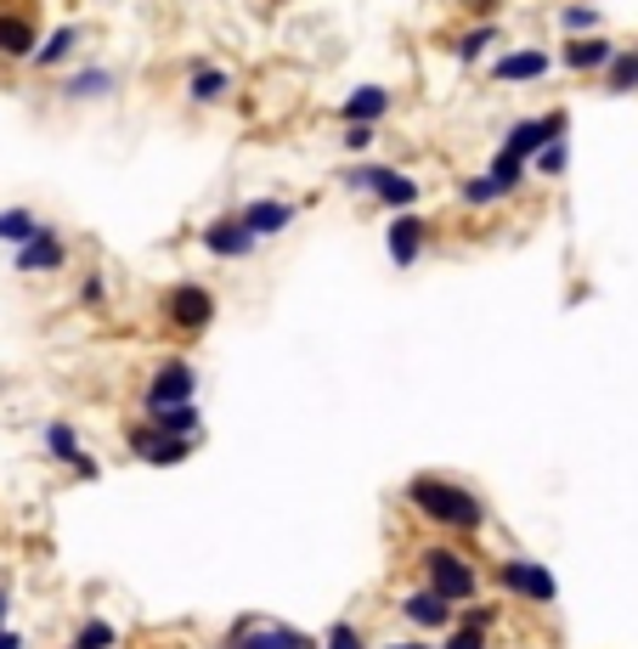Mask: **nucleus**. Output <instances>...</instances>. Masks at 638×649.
Wrapping results in <instances>:
<instances>
[{"label":"nucleus","mask_w":638,"mask_h":649,"mask_svg":"<svg viewBox=\"0 0 638 649\" xmlns=\"http://www.w3.org/2000/svg\"><path fill=\"white\" fill-rule=\"evenodd\" d=\"M237 221H243V232H249V237L260 243V237H272V232L294 226V204H283V198H260V204L237 210Z\"/></svg>","instance_id":"14"},{"label":"nucleus","mask_w":638,"mask_h":649,"mask_svg":"<svg viewBox=\"0 0 638 649\" xmlns=\"http://www.w3.org/2000/svg\"><path fill=\"white\" fill-rule=\"evenodd\" d=\"M418 565H424V587L429 593H440L447 605L458 610V605H469V598L480 593V571H475V560H464L458 547H424L418 554Z\"/></svg>","instance_id":"2"},{"label":"nucleus","mask_w":638,"mask_h":649,"mask_svg":"<svg viewBox=\"0 0 638 649\" xmlns=\"http://www.w3.org/2000/svg\"><path fill=\"white\" fill-rule=\"evenodd\" d=\"M407 503H413L429 525H440V531H458V536H480V531H486V503H480L469 486H458V480L413 475V480H407Z\"/></svg>","instance_id":"1"},{"label":"nucleus","mask_w":638,"mask_h":649,"mask_svg":"<svg viewBox=\"0 0 638 649\" xmlns=\"http://www.w3.org/2000/svg\"><path fill=\"white\" fill-rule=\"evenodd\" d=\"M7 616H12V587H0V627H7Z\"/></svg>","instance_id":"37"},{"label":"nucleus","mask_w":638,"mask_h":649,"mask_svg":"<svg viewBox=\"0 0 638 649\" xmlns=\"http://www.w3.org/2000/svg\"><path fill=\"white\" fill-rule=\"evenodd\" d=\"M187 402H199V368H192L187 357L159 362L153 379H147V390H141V407L164 413V407H187Z\"/></svg>","instance_id":"4"},{"label":"nucleus","mask_w":638,"mask_h":649,"mask_svg":"<svg viewBox=\"0 0 638 649\" xmlns=\"http://www.w3.org/2000/svg\"><path fill=\"white\" fill-rule=\"evenodd\" d=\"M0 649H23V632H12V627H0Z\"/></svg>","instance_id":"36"},{"label":"nucleus","mask_w":638,"mask_h":649,"mask_svg":"<svg viewBox=\"0 0 638 649\" xmlns=\"http://www.w3.org/2000/svg\"><path fill=\"white\" fill-rule=\"evenodd\" d=\"M79 34H85V29H79V23H68V29H57L52 40H40V45H34V63H40V68L63 63V57L74 52V45H79Z\"/></svg>","instance_id":"22"},{"label":"nucleus","mask_w":638,"mask_h":649,"mask_svg":"<svg viewBox=\"0 0 638 649\" xmlns=\"http://www.w3.org/2000/svg\"><path fill=\"white\" fill-rule=\"evenodd\" d=\"M498 34H503L498 23H475V29L458 40V57H464V63H475V57H480V52H486V45H492Z\"/></svg>","instance_id":"27"},{"label":"nucleus","mask_w":638,"mask_h":649,"mask_svg":"<svg viewBox=\"0 0 638 649\" xmlns=\"http://www.w3.org/2000/svg\"><path fill=\"white\" fill-rule=\"evenodd\" d=\"M204 248H210L215 260H249V255H255V237L243 232L237 215H221V221L204 226Z\"/></svg>","instance_id":"12"},{"label":"nucleus","mask_w":638,"mask_h":649,"mask_svg":"<svg viewBox=\"0 0 638 649\" xmlns=\"http://www.w3.org/2000/svg\"><path fill=\"white\" fill-rule=\"evenodd\" d=\"M492 582H498L503 593L525 598V605H554V598H560L554 571H549V565H536V560H498Z\"/></svg>","instance_id":"5"},{"label":"nucleus","mask_w":638,"mask_h":649,"mask_svg":"<svg viewBox=\"0 0 638 649\" xmlns=\"http://www.w3.org/2000/svg\"><path fill=\"white\" fill-rule=\"evenodd\" d=\"M345 147H351V153H368V147H373V125H345Z\"/></svg>","instance_id":"34"},{"label":"nucleus","mask_w":638,"mask_h":649,"mask_svg":"<svg viewBox=\"0 0 638 649\" xmlns=\"http://www.w3.org/2000/svg\"><path fill=\"white\" fill-rule=\"evenodd\" d=\"M63 91L74 96V103H85V96H108V91H114V74H108V68H85V74L63 79Z\"/></svg>","instance_id":"25"},{"label":"nucleus","mask_w":638,"mask_h":649,"mask_svg":"<svg viewBox=\"0 0 638 649\" xmlns=\"http://www.w3.org/2000/svg\"><path fill=\"white\" fill-rule=\"evenodd\" d=\"M147 424H153L159 435H176V440H199V429H204V413H199V402H187V407L147 413Z\"/></svg>","instance_id":"18"},{"label":"nucleus","mask_w":638,"mask_h":649,"mask_svg":"<svg viewBox=\"0 0 638 649\" xmlns=\"http://www.w3.org/2000/svg\"><path fill=\"white\" fill-rule=\"evenodd\" d=\"M605 85H610V91H632V85H638V52H627V57H610V74H605Z\"/></svg>","instance_id":"29"},{"label":"nucleus","mask_w":638,"mask_h":649,"mask_svg":"<svg viewBox=\"0 0 638 649\" xmlns=\"http://www.w3.org/2000/svg\"><path fill=\"white\" fill-rule=\"evenodd\" d=\"M164 317H170L181 333H199V328H210V317H215V294H210L204 283H176V288L164 294Z\"/></svg>","instance_id":"7"},{"label":"nucleus","mask_w":638,"mask_h":649,"mask_svg":"<svg viewBox=\"0 0 638 649\" xmlns=\"http://www.w3.org/2000/svg\"><path fill=\"white\" fill-rule=\"evenodd\" d=\"M221 649H317V638L288 621H272V616H237L226 627Z\"/></svg>","instance_id":"3"},{"label":"nucleus","mask_w":638,"mask_h":649,"mask_svg":"<svg viewBox=\"0 0 638 649\" xmlns=\"http://www.w3.org/2000/svg\"><path fill=\"white\" fill-rule=\"evenodd\" d=\"M549 74V52H503L498 63H492V79L498 85H531V79H543Z\"/></svg>","instance_id":"15"},{"label":"nucleus","mask_w":638,"mask_h":649,"mask_svg":"<svg viewBox=\"0 0 638 649\" xmlns=\"http://www.w3.org/2000/svg\"><path fill=\"white\" fill-rule=\"evenodd\" d=\"M322 649H368V638H362L357 621H333V627L322 632Z\"/></svg>","instance_id":"28"},{"label":"nucleus","mask_w":638,"mask_h":649,"mask_svg":"<svg viewBox=\"0 0 638 649\" xmlns=\"http://www.w3.org/2000/svg\"><path fill=\"white\" fill-rule=\"evenodd\" d=\"M610 40H599V34H582V40H571L565 45V68H576V74H599V68H610Z\"/></svg>","instance_id":"17"},{"label":"nucleus","mask_w":638,"mask_h":649,"mask_svg":"<svg viewBox=\"0 0 638 649\" xmlns=\"http://www.w3.org/2000/svg\"><path fill=\"white\" fill-rule=\"evenodd\" d=\"M520 175H525V159H514V153H503V147H498V153H492V170H486V181L498 187V198H503V192H514V187H520Z\"/></svg>","instance_id":"24"},{"label":"nucleus","mask_w":638,"mask_h":649,"mask_svg":"<svg viewBox=\"0 0 638 649\" xmlns=\"http://www.w3.org/2000/svg\"><path fill=\"white\" fill-rule=\"evenodd\" d=\"M560 29H571V40H582L587 29H599V12L594 7H565L560 12Z\"/></svg>","instance_id":"30"},{"label":"nucleus","mask_w":638,"mask_h":649,"mask_svg":"<svg viewBox=\"0 0 638 649\" xmlns=\"http://www.w3.org/2000/svg\"><path fill=\"white\" fill-rule=\"evenodd\" d=\"M486 638H492V632H469V627H447V643H440V649H486Z\"/></svg>","instance_id":"32"},{"label":"nucleus","mask_w":638,"mask_h":649,"mask_svg":"<svg viewBox=\"0 0 638 649\" xmlns=\"http://www.w3.org/2000/svg\"><path fill=\"white\" fill-rule=\"evenodd\" d=\"M565 164H571V153H565V141H549L543 153H536V170L543 175H565Z\"/></svg>","instance_id":"31"},{"label":"nucleus","mask_w":638,"mask_h":649,"mask_svg":"<svg viewBox=\"0 0 638 649\" xmlns=\"http://www.w3.org/2000/svg\"><path fill=\"white\" fill-rule=\"evenodd\" d=\"M464 198H469V204H492V198H498V187L486 181V175H475V181H464Z\"/></svg>","instance_id":"33"},{"label":"nucleus","mask_w":638,"mask_h":649,"mask_svg":"<svg viewBox=\"0 0 638 649\" xmlns=\"http://www.w3.org/2000/svg\"><path fill=\"white\" fill-rule=\"evenodd\" d=\"M12 266H18L23 277H40V272H63V266H68V243H63L57 232H34V237L23 243V255H12Z\"/></svg>","instance_id":"11"},{"label":"nucleus","mask_w":638,"mask_h":649,"mask_svg":"<svg viewBox=\"0 0 638 649\" xmlns=\"http://www.w3.org/2000/svg\"><path fill=\"white\" fill-rule=\"evenodd\" d=\"M79 299H85V306H103V299H108V283L91 272V277H85V288H79Z\"/></svg>","instance_id":"35"},{"label":"nucleus","mask_w":638,"mask_h":649,"mask_svg":"<svg viewBox=\"0 0 638 649\" xmlns=\"http://www.w3.org/2000/svg\"><path fill=\"white\" fill-rule=\"evenodd\" d=\"M384 114H390V91L384 85H357L345 96V108H339V119H345V125H379Z\"/></svg>","instance_id":"16"},{"label":"nucleus","mask_w":638,"mask_h":649,"mask_svg":"<svg viewBox=\"0 0 638 649\" xmlns=\"http://www.w3.org/2000/svg\"><path fill=\"white\" fill-rule=\"evenodd\" d=\"M384 649H429V643H418V638H407V643H384Z\"/></svg>","instance_id":"38"},{"label":"nucleus","mask_w":638,"mask_h":649,"mask_svg":"<svg viewBox=\"0 0 638 649\" xmlns=\"http://www.w3.org/2000/svg\"><path fill=\"white\" fill-rule=\"evenodd\" d=\"M68 649H119V632H114V621H103V616H85L79 627H74V643Z\"/></svg>","instance_id":"21"},{"label":"nucleus","mask_w":638,"mask_h":649,"mask_svg":"<svg viewBox=\"0 0 638 649\" xmlns=\"http://www.w3.org/2000/svg\"><path fill=\"white\" fill-rule=\"evenodd\" d=\"M125 446H130V453H136L141 464H159V469H170V464H181V458H187L199 440H176V435H159L153 424H130V429H125Z\"/></svg>","instance_id":"8"},{"label":"nucleus","mask_w":638,"mask_h":649,"mask_svg":"<svg viewBox=\"0 0 638 649\" xmlns=\"http://www.w3.org/2000/svg\"><path fill=\"white\" fill-rule=\"evenodd\" d=\"M34 45H40V34H34V23L23 12H0V52L7 57H34Z\"/></svg>","instance_id":"19"},{"label":"nucleus","mask_w":638,"mask_h":649,"mask_svg":"<svg viewBox=\"0 0 638 649\" xmlns=\"http://www.w3.org/2000/svg\"><path fill=\"white\" fill-rule=\"evenodd\" d=\"M396 616H402V621H413L418 632H447L458 610H453V605H447V598H440V593H429V587H413V593H402Z\"/></svg>","instance_id":"9"},{"label":"nucleus","mask_w":638,"mask_h":649,"mask_svg":"<svg viewBox=\"0 0 638 649\" xmlns=\"http://www.w3.org/2000/svg\"><path fill=\"white\" fill-rule=\"evenodd\" d=\"M40 226H34V215L29 210H0V243H29Z\"/></svg>","instance_id":"26"},{"label":"nucleus","mask_w":638,"mask_h":649,"mask_svg":"<svg viewBox=\"0 0 638 649\" xmlns=\"http://www.w3.org/2000/svg\"><path fill=\"white\" fill-rule=\"evenodd\" d=\"M384 248H390V266L407 272L424 255V221L418 215H396V221H390V232H384Z\"/></svg>","instance_id":"13"},{"label":"nucleus","mask_w":638,"mask_h":649,"mask_svg":"<svg viewBox=\"0 0 638 649\" xmlns=\"http://www.w3.org/2000/svg\"><path fill=\"white\" fill-rule=\"evenodd\" d=\"M345 187L373 192L384 210H407V204H418V181H407V175H396V170H384V164H357V170H345Z\"/></svg>","instance_id":"6"},{"label":"nucleus","mask_w":638,"mask_h":649,"mask_svg":"<svg viewBox=\"0 0 638 649\" xmlns=\"http://www.w3.org/2000/svg\"><path fill=\"white\" fill-rule=\"evenodd\" d=\"M40 446H45V458L52 464H68L74 469V458H79V435H74V424H63V418H52L40 429Z\"/></svg>","instance_id":"20"},{"label":"nucleus","mask_w":638,"mask_h":649,"mask_svg":"<svg viewBox=\"0 0 638 649\" xmlns=\"http://www.w3.org/2000/svg\"><path fill=\"white\" fill-rule=\"evenodd\" d=\"M565 114H543V119H525V125H514L509 130V141H503V153H514V159H536L549 141H565Z\"/></svg>","instance_id":"10"},{"label":"nucleus","mask_w":638,"mask_h":649,"mask_svg":"<svg viewBox=\"0 0 638 649\" xmlns=\"http://www.w3.org/2000/svg\"><path fill=\"white\" fill-rule=\"evenodd\" d=\"M187 91H192V103H221V96L232 91V74H226V68H210V63H204L199 74H192V85H187Z\"/></svg>","instance_id":"23"}]
</instances>
